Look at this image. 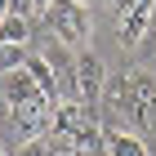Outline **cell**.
<instances>
[{
	"label": "cell",
	"instance_id": "9",
	"mask_svg": "<svg viewBox=\"0 0 156 156\" xmlns=\"http://www.w3.org/2000/svg\"><path fill=\"white\" fill-rule=\"evenodd\" d=\"M36 13V0H9V18H31Z\"/></svg>",
	"mask_w": 156,
	"mask_h": 156
},
{
	"label": "cell",
	"instance_id": "8",
	"mask_svg": "<svg viewBox=\"0 0 156 156\" xmlns=\"http://www.w3.org/2000/svg\"><path fill=\"white\" fill-rule=\"evenodd\" d=\"M23 67H27V76L36 80V89H40V94H45V98H54V103H58V72H54V67H49L45 58H27Z\"/></svg>",
	"mask_w": 156,
	"mask_h": 156
},
{
	"label": "cell",
	"instance_id": "14",
	"mask_svg": "<svg viewBox=\"0 0 156 156\" xmlns=\"http://www.w3.org/2000/svg\"><path fill=\"white\" fill-rule=\"evenodd\" d=\"M0 156H5V147H0Z\"/></svg>",
	"mask_w": 156,
	"mask_h": 156
},
{
	"label": "cell",
	"instance_id": "5",
	"mask_svg": "<svg viewBox=\"0 0 156 156\" xmlns=\"http://www.w3.org/2000/svg\"><path fill=\"white\" fill-rule=\"evenodd\" d=\"M0 89H5V107H9V112L31 107L36 98H45V94L36 89V80L27 76V67H13V72H5V85H0ZM49 103H54V98H49Z\"/></svg>",
	"mask_w": 156,
	"mask_h": 156
},
{
	"label": "cell",
	"instance_id": "3",
	"mask_svg": "<svg viewBox=\"0 0 156 156\" xmlns=\"http://www.w3.org/2000/svg\"><path fill=\"white\" fill-rule=\"evenodd\" d=\"M72 94H76V103L80 107H94L98 98L107 94V67H103V58L98 54H80V58L72 62Z\"/></svg>",
	"mask_w": 156,
	"mask_h": 156
},
{
	"label": "cell",
	"instance_id": "13",
	"mask_svg": "<svg viewBox=\"0 0 156 156\" xmlns=\"http://www.w3.org/2000/svg\"><path fill=\"white\" fill-rule=\"evenodd\" d=\"M80 5H85V9H89V5H103V0H80Z\"/></svg>",
	"mask_w": 156,
	"mask_h": 156
},
{
	"label": "cell",
	"instance_id": "10",
	"mask_svg": "<svg viewBox=\"0 0 156 156\" xmlns=\"http://www.w3.org/2000/svg\"><path fill=\"white\" fill-rule=\"evenodd\" d=\"M18 156H45V138H40V143H23Z\"/></svg>",
	"mask_w": 156,
	"mask_h": 156
},
{
	"label": "cell",
	"instance_id": "2",
	"mask_svg": "<svg viewBox=\"0 0 156 156\" xmlns=\"http://www.w3.org/2000/svg\"><path fill=\"white\" fill-rule=\"evenodd\" d=\"M45 18H49V31L58 36V45H67V49H85L94 36V18L80 0H54L45 9Z\"/></svg>",
	"mask_w": 156,
	"mask_h": 156
},
{
	"label": "cell",
	"instance_id": "4",
	"mask_svg": "<svg viewBox=\"0 0 156 156\" xmlns=\"http://www.w3.org/2000/svg\"><path fill=\"white\" fill-rule=\"evenodd\" d=\"M156 18V0H120L116 5V31H120V45H138L147 36V27Z\"/></svg>",
	"mask_w": 156,
	"mask_h": 156
},
{
	"label": "cell",
	"instance_id": "7",
	"mask_svg": "<svg viewBox=\"0 0 156 156\" xmlns=\"http://www.w3.org/2000/svg\"><path fill=\"white\" fill-rule=\"evenodd\" d=\"M27 40H31V23H27V18H5V23H0V49L23 54Z\"/></svg>",
	"mask_w": 156,
	"mask_h": 156
},
{
	"label": "cell",
	"instance_id": "1",
	"mask_svg": "<svg viewBox=\"0 0 156 156\" xmlns=\"http://www.w3.org/2000/svg\"><path fill=\"white\" fill-rule=\"evenodd\" d=\"M107 107L116 112V116H125L129 125L156 129V80H152V72L116 76V80L107 85Z\"/></svg>",
	"mask_w": 156,
	"mask_h": 156
},
{
	"label": "cell",
	"instance_id": "6",
	"mask_svg": "<svg viewBox=\"0 0 156 156\" xmlns=\"http://www.w3.org/2000/svg\"><path fill=\"white\" fill-rule=\"evenodd\" d=\"M103 147H107V156H152L138 134L120 129V125H107V129H103Z\"/></svg>",
	"mask_w": 156,
	"mask_h": 156
},
{
	"label": "cell",
	"instance_id": "12",
	"mask_svg": "<svg viewBox=\"0 0 156 156\" xmlns=\"http://www.w3.org/2000/svg\"><path fill=\"white\" fill-rule=\"evenodd\" d=\"M49 5H54V0H36V9H49Z\"/></svg>",
	"mask_w": 156,
	"mask_h": 156
},
{
	"label": "cell",
	"instance_id": "11",
	"mask_svg": "<svg viewBox=\"0 0 156 156\" xmlns=\"http://www.w3.org/2000/svg\"><path fill=\"white\" fill-rule=\"evenodd\" d=\"M5 18H9V0H0V23H5Z\"/></svg>",
	"mask_w": 156,
	"mask_h": 156
}]
</instances>
